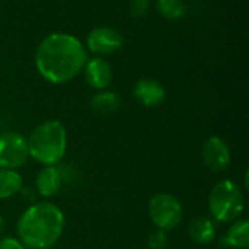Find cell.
I'll return each instance as SVG.
<instances>
[{"label":"cell","mask_w":249,"mask_h":249,"mask_svg":"<svg viewBox=\"0 0 249 249\" xmlns=\"http://www.w3.org/2000/svg\"><path fill=\"white\" fill-rule=\"evenodd\" d=\"M149 217L155 228L162 231H172L175 229L184 216V209L181 201L168 193H159L153 196L149 201Z\"/></svg>","instance_id":"obj_5"},{"label":"cell","mask_w":249,"mask_h":249,"mask_svg":"<svg viewBox=\"0 0 249 249\" xmlns=\"http://www.w3.org/2000/svg\"><path fill=\"white\" fill-rule=\"evenodd\" d=\"M89 105L95 114L109 115V114H114L118 111V108L121 105V99L115 92L104 89V90H98V93H95L90 98Z\"/></svg>","instance_id":"obj_14"},{"label":"cell","mask_w":249,"mask_h":249,"mask_svg":"<svg viewBox=\"0 0 249 249\" xmlns=\"http://www.w3.org/2000/svg\"><path fill=\"white\" fill-rule=\"evenodd\" d=\"M188 236L198 245H209L216 239L217 228L216 222L209 216H197L187 226Z\"/></svg>","instance_id":"obj_12"},{"label":"cell","mask_w":249,"mask_h":249,"mask_svg":"<svg viewBox=\"0 0 249 249\" xmlns=\"http://www.w3.org/2000/svg\"><path fill=\"white\" fill-rule=\"evenodd\" d=\"M28 159V142L20 133L7 131L0 136V169L18 171Z\"/></svg>","instance_id":"obj_6"},{"label":"cell","mask_w":249,"mask_h":249,"mask_svg":"<svg viewBox=\"0 0 249 249\" xmlns=\"http://www.w3.org/2000/svg\"><path fill=\"white\" fill-rule=\"evenodd\" d=\"M85 77L90 88L96 90H104L109 86L112 80V69L109 63L102 57L88 58L85 63Z\"/></svg>","instance_id":"obj_10"},{"label":"cell","mask_w":249,"mask_h":249,"mask_svg":"<svg viewBox=\"0 0 249 249\" xmlns=\"http://www.w3.org/2000/svg\"><path fill=\"white\" fill-rule=\"evenodd\" d=\"M66 228L64 213L50 201L31 204L18 219V239L29 249L53 248L63 236Z\"/></svg>","instance_id":"obj_2"},{"label":"cell","mask_w":249,"mask_h":249,"mask_svg":"<svg viewBox=\"0 0 249 249\" xmlns=\"http://www.w3.org/2000/svg\"><path fill=\"white\" fill-rule=\"evenodd\" d=\"M88 61L85 45L70 34H51L42 39L35 53L38 73L54 85H63L76 77Z\"/></svg>","instance_id":"obj_1"},{"label":"cell","mask_w":249,"mask_h":249,"mask_svg":"<svg viewBox=\"0 0 249 249\" xmlns=\"http://www.w3.org/2000/svg\"><path fill=\"white\" fill-rule=\"evenodd\" d=\"M168 245V232L155 228L147 236V247L150 249H165Z\"/></svg>","instance_id":"obj_17"},{"label":"cell","mask_w":249,"mask_h":249,"mask_svg":"<svg viewBox=\"0 0 249 249\" xmlns=\"http://www.w3.org/2000/svg\"><path fill=\"white\" fill-rule=\"evenodd\" d=\"M4 229H6V220H4V217L0 214V236H1V233L4 232Z\"/></svg>","instance_id":"obj_20"},{"label":"cell","mask_w":249,"mask_h":249,"mask_svg":"<svg viewBox=\"0 0 249 249\" xmlns=\"http://www.w3.org/2000/svg\"><path fill=\"white\" fill-rule=\"evenodd\" d=\"M134 98L146 108H153L160 105L166 98V90L160 82L152 77L140 79L133 89Z\"/></svg>","instance_id":"obj_9"},{"label":"cell","mask_w":249,"mask_h":249,"mask_svg":"<svg viewBox=\"0 0 249 249\" xmlns=\"http://www.w3.org/2000/svg\"><path fill=\"white\" fill-rule=\"evenodd\" d=\"M223 244L231 249H248L249 247V222L247 219H238L231 223Z\"/></svg>","instance_id":"obj_13"},{"label":"cell","mask_w":249,"mask_h":249,"mask_svg":"<svg viewBox=\"0 0 249 249\" xmlns=\"http://www.w3.org/2000/svg\"><path fill=\"white\" fill-rule=\"evenodd\" d=\"M63 187V175L57 166H42L35 177V190L44 197H54Z\"/></svg>","instance_id":"obj_11"},{"label":"cell","mask_w":249,"mask_h":249,"mask_svg":"<svg viewBox=\"0 0 249 249\" xmlns=\"http://www.w3.org/2000/svg\"><path fill=\"white\" fill-rule=\"evenodd\" d=\"M86 45L96 57L112 54L123 47V35L115 28L98 26L88 34Z\"/></svg>","instance_id":"obj_8"},{"label":"cell","mask_w":249,"mask_h":249,"mask_svg":"<svg viewBox=\"0 0 249 249\" xmlns=\"http://www.w3.org/2000/svg\"><path fill=\"white\" fill-rule=\"evenodd\" d=\"M149 6H150V0H131V4H130L131 15L136 18H142L147 13Z\"/></svg>","instance_id":"obj_18"},{"label":"cell","mask_w":249,"mask_h":249,"mask_svg":"<svg viewBox=\"0 0 249 249\" xmlns=\"http://www.w3.org/2000/svg\"><path fill=\"white\" fill-rule=\"evenodd\" d=\"M23 179L18 171L0 169V200H7L15 197L22 191Z\"/></svg>","instance_id":"obj_15"},{"label":"cell","mask_w":249,"mask_h":249,"mask_svg":"<svg viewBox=\"0 0 249 249\" xmlns=\"http://www.w3.org/2000/svg\"><path fill=\"white\" fill-rule=\"evenodd\" d=\"M26 142L29 158L42 166H57L66 156L69 143L66 127L57 120L38 124Z\"/></svg>","instance_id":"obj_3"},{"label":"cell","mask_w":249,"mask_h":249,"mask_svg":"<svg viewBox=\"0 0 249 249\" xmlns=\"http://www.w3.org/2000/svg\"><path fill=\"white\" fill-rule=\"evenodd\" d=\"M245 210L244 191L233 179H222L209 194L210 217L219 223H232L241 219Z\"/></svg>","instance_id":"obj_4"},{"label":"cell","mask_w":249,"mask_h":249,"mask_svg":"<svg viewBox=\"0 0 249 249\" xmlns=\"http://www.w3.org/2000/svg\"><path fill=\"white\" fill-rule=\"evenodd\" d=\"M201 159L209 171L223 172L229 168L232 162V153L228 143L222 137L212 136L203 144Z\"/></svg>","instance_id":"obj_7"},{"label":"cell","mask_w":249,"mask_h":249,"mask_svg":"<svg viewBox=\"0 0 249 249\" xmlns=\"http://www.w3.org/2000/svg\"><path fill=\"white\" fill-rule=\"evenodd\" d=\"M0 249H26L25 245L18 239L12 236H4L0 238Z\"/></svg>","instance_id":"obj_19"},{"label":"cell","mask_w":249,"mask_h":249,"mask_svg":"<svg viewBox=\"0 0 249 249\" xmlns=\"http://www.w3.org/2000/svg\"><path fill=\"white\" fill-rule=\"evenodd\" d=\"M158 10L166 19L178 20L185 15L187 7L182 0H158Z\"/></svg>","instance_id":"obj_16"}]
</instances>
